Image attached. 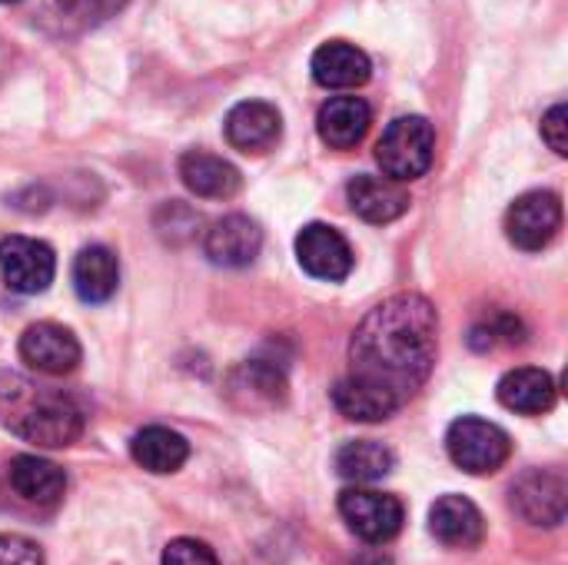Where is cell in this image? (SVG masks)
I'll use <instances>...</instances> for the list:
<instances>
[{"label":"cell","mask_w":568,"mask_h":565,"mask_svg":"<svg viewBox=\"0 0 568 565\" xmlns=\"http://www.w3.org/2000/svg\"><path fill=\"white\" fill-rule=\"evenodd\" d=\"M542 140L559 153H568V107L566 103H556L546 117H542Z\"/></svg>","instance_id":"obj_28"},{"label":"cell","mask_w":568,"mask_h":565,"mask_svg":"<svg viewBox=\"0 0 568 565\" xmlns=\"http://www.w3.org/2000/svg\"><path fill=\"white\" fill-rule=\"evenodd\" d=\"M446 450L449 460L469 473V476H489L499 473L509 456H513V440L503 426L479 420V416H463L449 426L446 433Z\"/></svg>","instance_id":"obj_4"},{"label":"cell","mask_w":568,"mask_h":565,"mask_svg":"<svg viewBox=\"0 0 568 565\" xmlns=\"http://www.w3.org/2000/svg\"><path fill=\"white\" fill-rule=\"evenodd\" d=\"M373 123V110L363 97H329L316 113V133L333 150H353Z\"/></svg>","instance_id":"obj_15"},{"label":"cell","mask_w":568,"mask_h":565,"mask_svg":"<svg viewBox=\"0 0 568 565\" xmlns=\"http://www.w3.org/2000/svg\"><path fill=\"white\" fill-rule=\"evenodd\" d=\"M80 343L60 323H33L20 336V360L47 376H63L80 366Z\"/></svg>","instance_id":"obj_9"},{"label":"cell","mask_w":568,"mask_h":565,"mask_svg":"<svg viewBox=\"0 0 568 565\" xmlns=\"http://www.w3.org/2000/svg\"><path fill=\"white\" fill-rule=\"evenodd\" d=\"M296 260L310 276L326 280V283H339L353 270V250H349L346 236L326 223H310L300 230Z\"/></svg>","instance_id":"obj_8"},{"label":"cell","mask_w":568,"mask_h":565,"mask_svg":"<svg viewBox=\"0 0 568 565\" xmlns=\"http://www.w3.org/2000/svg\"><path fill=\"white\" fill-rule=\"evenodd\" d=\"M283 133V117L266 100H243L226 113V140L243 153L270 150Z\"/></svg>","instance_id":"obj_14"},{"label":"cell","mask_w":568,"mask_h":565,"mask_svg":"<svg viewBox=\"0 0 568 565\" xmlns=\"http://www.w3.org/2000/svg\"><path fill=\"white\" fill-rule=\"evenodd\" d=\"M559 226H562V200L552 190L523 193L506 213V236L526 253L549 246Z\"/></svg>","instance_id":"obj_6"},{"label":"cell","mask_w":568,"mask_h":565,"mask_svg":"<svg viewBox=\"0 0 568 565\" xmlns=\"http://www.w3.org/2000/svg\"><path fill=\"white\" fill-rule=\"evenodd\" d=\"M0 273H3V283L13 293L33 296V293H43L53 283L57 260H53V250L47 243H40V240L3 236L0 240Z\"/></svg>","instance_id":"obj_7"},{"label":"cell","mask_w":568,"mask_h":565,"mask_svg":"<svg viewBox=\"0 0 568 565\" xmlns=\"http://www.w3.org/2000/svg\"><path fill=\"white\" fill-rule=\"evenodd\" d=\"M439 316L419 293H396L373 306L349 343V376L406 406L436 366Z\"/></svg>","instance_id":"obj_1"},{"label":"cell","mask_w":568,"mask_h":565,"mask_svg":"<svg viewBox=\"0 0 568 565\" xmlns=\"http://www.w3.org/2000/svg\"><path fill=\"white\" fill-rule=\"evenodd\" d=\"M339 516L346 519V526L373 546H383L389 539L399 536L406 509L396 496L369 490V486H353L339 496Z\"/></svg>","instance_id":"obj_5"},{"label":"cell","mask_w":568,"mask_h":565,"mask_svg":"<svg viewBox=\"0 0 568 565\" xmlns=\"http://www.w3.org/2000/svg\"><path fill=\"white\" fill-rule=\"evenodd\" d=\"M180 180L190 193L203 200H230L243 186V176L230 160L203 153V150H190L180 157Z\"/></svg>","instance_id":"obj_17"},{"label":"cell","mask_w":568,"mask_h":565,"mask_svg":"<svg viewBox=\"0 0 568 565\" xmlns=\"http://www.w3.org/2000/svg\"><path fill=\"white\" fill-rule=\"evenodd\" d=\"M60 3L80 20H103L110 13H116L126 0H60Z\"/></svg>","instance_id":"obj_29"},{"label":"cell","mask_w":568,"mask_h":565,"mask_svg":"<svg viewBox=\"0 0 568 565\" xmlns=\"http://www.w3.org/2000/svg\"><path fill=\"white\" fill-rule=\"evenodd\" d=\"M369 57L346 40H329L313 53V80L326 90H356L369 80Z\"/></svg>","instance_id":"obj_16"},{"label":"cell","mask_w":568,"mask_h":565,"mask_svg":"<svg viewBox=\"0 0 568 565\" xmlns=\"http://www.w3.org/2000/svg\"><path fill=\"white\" fill-rule=\"evenodd\" d=\"M346 200H349L356 216H363L366 223H379V226L399 220L409 210L406 186L389 180V176H376V173L353 176L346 186Z\"/></svg>","instance_id":"obj_12"},{"label":"cell","mask_w":568,"mask_h":565,"mask_svg":"<svg viewBox=\"0 0 568 565\" xmlns=\"http://www.w3.org/2000/svg\"><path fill=\"white\" fill-rule=\"evenodd\" d=\"M120 263L106 246H83L73 260V286L83 303H106L116 293Z\"/></svg>","instance_id":"obj_22"},{"label":"cell","mask_w":568,"mask_h":565,"mask_svg":"<svg viewBox=\"0 0 568 565\" xmlns=\"http://www.w3.org/2000/svg\"><path fill=\"white\" fill-rule=\"evenodd\" d=\"M0 3H17V0H0Z\"/></svg>","instance_id":"obj_30"},{"label":"cell","mask_w":568,"mask_h":565,"mask_svg":"<svg viewBox=\"0 0 568 565\" xmlns=\"http://www.w3.org/2000/svg\"><path fill=\"white\" fill-rule=\"evenodd\" d=\"M429 533L449 549H476L486 539V519L466 496H439L429 509Z\"/></svg>","instance_id":"obj_13"},{"label":"cell","mask_w":568,"mask_h":565,"mask_svg":"<svg viewBox=\"0 0 568 565\" xmlns=\"http://www.w3.org/2000/svg\"><path fill=\"white\" fill-rule=\"evenodd\" d=\"M10 486L20 500L33 506H57L67 490V476L57 463L40 456H17L10 460Z\"/></svg>","instance_id":"obj_20"},{"label":"cell","mask_w":568,"mask_h":565,"mask_svg":"<svg viewBox=\"0 0 568 565\" xmlns=\"http://www.w3.org/2000/svg\"><path fill=\"white\" fill-rule=\"evenodd\" d=\"M433 153H436V130L426 117L393 120L376 143V163L383 167V176L396 183L419 180L433 167Z\"/></svg>","instance_id":"obj_3"},{"label":"cell","mask_w":568,"mask_h":565,"mask_svg":"<svg viewBox=\"0 0 568 565\" xmlns=\"http://www.w3.org/2000/svg\"><path fill=\"white\" fill-rule=\"evenodd\" d=\"M393 466H396L393 450L376 443V440H353L336 453V473L356 486H366V483L389 476Z\"/></svg>","instance_id":"obj_24"},{"label":"cell","mask_w":568,"mask_h":565,"mask_svg":"<svg viewBox=\"0 0 568 565\" xmlns=\"http://www.w3.org/2000/svg\"><path fill=\"white\" fill-rule=\"evenodd\" d=\"M523 340H526V326H523L519 316H513V313H493V316H486V320L473 330V336H469V343H473L476 350L519 346Z\"/></svg>","instance_id":"obj_25"},{"label":"cell","mask_w":568,"mask_h":565,"mask_svg":"<svg viewBox=\"0 0 568 565\" xmlns=\"http://www.w3.org/2000/svg\"><path fill=\"white\" fill-rule=\"evenodd\" d=\"M286 396V376L280 366L266 360H250L230 373V400L240 410H270L283 403Z\"/></svg>","instance_id":"obj_19"},{"label":"cell","mask_w":568,"mask_h":565,"mask_svg":"<svg viewBox=\"0 0 568 565\" xmlns=\"http://www.w3.org/2000/svg\"><path fill=\"white\" fill-rule=\"evenodd\" d=\"M0 423L47 450L70 446L83 433V413L70 396L20 376H0Z\"/></svg>","instance_id":"obj_2"},{"label":"cell","mask_w":568,"mask_h":565,"mask_svg":"<svg viewBox=\"0 0 568 565\" xmlns=\"http://www.w3.org/2000/svg\"><path fill=\"white\" fill-rule=\"evenodd\" d=\"M333 403L346 420H356V423H383V420H389L393 413L403 410L389 393H383V390H376V386H369L363 380H353V376H343L336 383Z\"/></svg>","instance_id":"obj_23"},{"label":"cell","mask_w":568,"mask_h":565,"mask_svg":"<svg viewBox=\"0 0 568 565\" xmlns=\"http://www.w3.org/2000/svg\"><path fill=\"white\" fill-rule=\"evenodd\" d=\"M0 565H43V553L27 536L0 533Z\"/></svg>","instance_id":"obj_27"},{"label":"cell","mask_w":568,"mask_h":565,"mask_svg":"<svg viewBox=\"0 0 568 565\" xmlns=\"http://www.w3.org/2000/svg\"><path fill=\"white\" fill-rule=\"evenodd\" d=\"M130 456L146 473L166 476V473H176L190 460V443L180 433L166 430V426H146V430H140L133 436Z\"/></svg>","instance_id":"obj_21"},{"label":"cell","mask_w":568,"mask_h":565,"mask_svg":"<svg viewBox=\"0 0 568 565\" xmlns=\"http://www.w3.org/2000/svg\"><path fill=\"white\" fill-rule=\"evenodd\" d=\"M568 486L552 470H529L513 486V509L532 526H559L566 519Z\"/></svg>","instance_id":"obj_10"},{"label":"cell","mask_w":568,"mask_h":565,"mask_svg":"<svg viewBox=\"0 0 568 565\" xmlns=\"http://www.w3.org/2000/svg\"><path fill=\"white\" fill-rule=\"evenodd\" d=\"M163 565H220L216 553L196 539H173L163 549Z\"/></svg>","instance_id":"obj_26"},{"label":"cell","mask_w":568,"mask_h":565,"mask_svg":"<svg viewBox=\"0 0 568 565\" xmlns=\"http://www.w3.org/2000/svg\"><path fill=\"white\" fill-rule=\"evenodd\" d=\"M260 250H263V230L256 226V220L243 213H230L216 220L203 236V253L210 256V263L226 270L250 266L260 256Z\"/></svg>","instance_id":"obj_11"},{"label":"cell","mask_w":568,"mask_h":565,"mask_svg":"<svg viewBox=\"0 0 568 565\" xmlns=\"http://www.w3.org/2000/svg\"><path fill=\"white\" fill-rule=\"evenodd\" d=\"M496 396L513 413L542 416V413H549L556 406L559 386H556V380L546 370H539V366H519V370H509L499 380Z\"/></svg>","instance_id":"obj_18"}]
</instances>
